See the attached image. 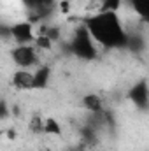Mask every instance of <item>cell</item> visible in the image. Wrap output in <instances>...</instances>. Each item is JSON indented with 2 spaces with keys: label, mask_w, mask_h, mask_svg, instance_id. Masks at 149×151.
<instances>
[{
  "label": "cell",
  "mask_w": 149,
  "mask_h": 151,
  "mask_svg": "<svg viewBox=\"0 0 149 151\" xmlns=\"http://www.w3.org/2000/svg\"><path fill=\"white\" fill-rule=\"evenodd\" d=\"M84 25L90 30L91 37L95 39V42H98L100 46H104L107 49H121V47L128 46L130 35L125 32L117 12L100 11V12L86 18Z\"/></svg>",
  "instance_id": "cell-1"
},
{
  "label": "cell",
  "mask_w": 149,
  "mask_h": 151,
  "mask_svg": "<svg viewBox=\"0 0 149 151\" xmlns=\"http://www.w3.org/2000/svg\"><path fill=\"white\" fill-rule=\"evenodd\" d=\"M70 51L81 60H95L97 58V47H95V39L91 37L90 30L82 23L74 32V37L69 44Z\"/></svg>",
  "instance_id": "cell-2"
},
{
  "label": "cell",
  "mask_w": 149,
  "mask_h": 151,
  "mask_svg": "<svg viewBox=\"0 0 149 151\" xmlns=\"http://www.w3.org/2000/svg\"><path fill=\"white\" fill-rule=\"evenodd\" d=\"M12 62L19 67V69H30L37 63V53L30 44H19L11 51Z\"/></svg>",
  "instance_id": "cell-3"
},
{
  "label": "cell",
  "mask_w": 149,
  "mask_h": 151,
  "mask_svg": "<svg viewBox=\"0 0 149 151\" xmlns=\"http://www.w3.org/2000/svg\"><path fill=\"white\" fill-rule=\"evenodd\" d=\"M128 99L133 102L135 107L146 111L149 109V84H148V79H140L137 81L130 91H128Z\"/></svg>",
  "instance_id": "cell-4"
},
{
  "label": "cell",
  "mask_w": 149,
  "mask_h": 151,
  "mask_svg": "<svg viewBox=\"0 0 149 151\" xmlns=\"http://www.w3.org/2000/svg\"><path fill=\"white\" fill-rule=\"evenodd\" d=\"M11 37L14 39L18 44H30L35 40L34 35V27L30 21H19V23H14L11 28Z\"/></svg>",
  "instance_id": "cell-5"
},
{
  "label": "cell",
  "mask_w": 149,
  "mask_h": 151,
  "mask_svg": "<svg viewBox=\"0 0 149 151\" xmlns=\"http://www.w3.org/2000/svg\"><path fill=\"white\" fill-rule=\"evenodd\" d=\"M11 83L16 90H34V74L28 69H19L12 74Z\"/></svg>",
  "instance_id": "cell-6"
},
{
  "label": "cell",
  "mask_w": 149,
  "mask_h": 151,
  "mask_svg": "<svg viewBox=\"0 0 149 151\" xmlns=\"http://www.w3.org/2000/svg\"><path fill=\"white\" fill-rule=\"evenodd\" d=\"M82 107L91 114H102L104 113V100L97 93H88L82 99Z\"/></svg>",
  "instance_id": "cell-7"
},
{
  "label": "cell",
  "mask_w": 149,
  "mask_h": 151,
  "mask_svg": "<svg viewBox=\"0 0 149 151\" xmlns=\"http://www.w3.org/2000/svg\"><path fill=\"white\" fill-rule=\"evenodd\" d=\"M49 77H51V69L47 65L39 67L37 72H34V90H44L49 83Z\"/></svg>",
  "instance_id": "cell-8"
},
{
  "label": "cell",
  "mask_w": 149,
  "mask_h": 151,
  "mask_svg": "<svg viewBox=\"0 0 149 151\" xmlns=\"http://www.w3.org/2000/svg\"><path fill=\"white\" fill-rule=\"evenodd\" d=\"M133 11L144 19L149 23V0H130Z\"/></svg>",
  "instance_id": "cell-9"
},
{
  "label": "cell",
  "mask_w": 149,
  "mask_h": 151,
  "mask_svg": "<svg viewBox=\"0 0 149 151\" xmlns=\"http://www.w3.org/2000/svg\"><path fill=\"white\" fill-rule=\"evenodd\" d=\"M44 134H47V135H60L62 134V125L54 118H46L44 119Z\"/></svg>",
  "instance_id": "cell-10"
},
{
  "label": "cell",
  "mask_w": 149,
  "mask_h": 151,
  "mask_svg": "<svg viewBox=\"0 0 149 151\" xmlns=\"http://www.w3.org/2000/svg\"><path fill=\"white\" fill-rule=\"evenodd\" d=\"M23 4L27 7H30V9H37L39 14H40L42 9H47L53 4V0H23Z\"/></svg>",
  "instance_id": "cell-11"
},
{
  "label": "cell",
  "mask_w": 149,
  "mask_h": 151,
  "mask_svg": "<svg viewBox=\"0 0 149 151\" xmlns=\"http://www.w3.org/2000/svg\"><path fill=\"white\" fill-rule=\"evenodd\" d=\"M44 119H46V118H40L39 114H35V116L30 119L28 128H30L34 134H44Z\"/></svg>",
  "instance_id": "cell-12"
},
{
  "label": "cell",
  "mask_w": 149,
  "mask_h": 151,
  "mask_svg": "<svg viewBox=\"0 0 149 151\" xmlns=\"http://www.w3.org/2000/svg\"><path fill=\"white\" fill-rule=\"evenodd\" d=\"M119 7H121V0H102V11L117 12Z\"/></svg>",
  "instance_id": "cell-13"
},
{
  "label": "cell",
  "mask_w": 149,
  "mask_h": 151,
  "mask_svg": "<svg viewBox=\"0 0 149 151\" xmlns=\"http://www.w3.org/2000/svg\"><path fill=\"white\" fill-rule=\"evenodd\" d=\"M5 116H7V106H5V102H2V118L5 119Z\"/></svg>",
  "instance_id": "cell-14"
}]
</instances>
